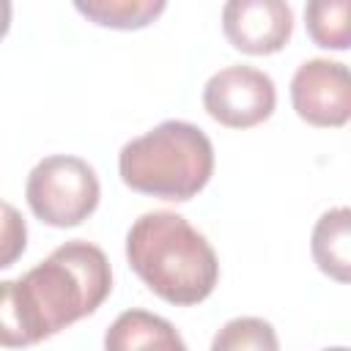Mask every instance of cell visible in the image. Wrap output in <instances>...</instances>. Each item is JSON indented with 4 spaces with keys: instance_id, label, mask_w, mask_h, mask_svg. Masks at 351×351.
<instances>
[{
    "instance_id": "cell-6",
    "label": "cell",
    "mask_w": 351,
    "mask_h": 351,
    "mask_svg": "<svg viewBox=\"0 0 351 351\" xmlns=\"http://www.w3.org/2000/svg\"><path fill=\"white\" fill-rule=\"evenodd\" d=\"M291 104L310 126L337 129L351 118V80L337 60H304L291 80Z\"/></svg>"
},
{
    "instance_id": "cell-12",
    "label": "cell",
    "mask_w": 351,
    "mask_h": 351,
    "mask_svg": "<svg viewBox=\"0 0 351 351\" xmlns=\"http://www.w3.org/2000/svg\"><path fill=\"white\" fill-rule=\"evenodd\" d=\"M277 346H280V340H277L271 324L263 318H252V315L228 321L211 340L214 351H244V348L277 351Z\"/></svg>"
},
{
    "instance_id": "cell-7",
    "label": "cell",
    "mask_w": 351,
    "mask_h": 351,
    "mask_svg": "<svg viewBox=\"0 0 351 351\" xmlns=\"http://www.w3.org/2000/svg\"><path fill=\"white\" fill-rule=\"evenodd\" d=\"M225 38L247 55H274L293 33V11L288 0H225Z\"/></svg>"
},
{
    "instance_id": "cell-8",
    "label": "cell",
    "mask_w": 351,
    "mask_h": 351,
    "mask_svg": "<svg viewBox=\"0 0 351 351\" xmlns=\"http://www.w3.org/2000/svg\"><path fill=\"white\" fill-rule=\"evenodd\" d=\"M104 348L107 351H134V348L184 351L186 343L167 318L145 310H126L110 324L104 335Z\"/></svg>"
},
{
    "instance_id": "cell-9",
    "label": "cell",
    "mask_w": 351,
    "mask_h": 351,
    "mask_svg": "<svg viewBox=\"0 0 351 351\" xmlns=\"http://www.w3.org/2000/svg\"><path fill=\"white\" fill-rule=\"evenodd\" d=\"M313 261L337 282L351 280V211L346 206L329 208L318 217L310 239Z\"/></svg>"
},
{
    "instance_id": "cell-5",
    "label": "cell",
    "mask_w": 351,
    "mask_h": 351,
    "mask_svg": "<svg viewBox=\"0 0 351 351\" xmlns=\"http://www.w3.org/2000/svg\"><path fill=\"white\" fill-rule=\"evenodd\" d=\"M277 104L274 82L252 66H225L203 88L206 112L228 129H250L263 123Z\"/></svg>"
},
{
    "instance_id": "cell-13",
    "label": "cell",
    "mask_w": 351,
    "mask_h": 351,
    "mask_svg": "<svg viewBox=\"0 0 351 351\" xmlns=\"http://www.w3.org/2000/svg\"><path fill=\"white\" fill-rule=\"evenodd\" d=\"M27 247L25 217L5 200H0V269L14 266Z\"/></svg>"
},
{
    "instance_id": "cell-4",
    "label": "cell",
    "mask_w": 351,
    "mask_h": 351,
    "mask_svg": "<svg viewBox=\"0 0 351 351\" xmlns=\"http://www.w3.org/2000/svg\"><path fill=\"white\" fill-rule=\"evenodd\" d=\"M25 197L36 219L52 228L82 225L99 206L96 170L80 156H44L27 176Z\"/></svg>"
},
{
    "instance_id": "cell-10",
    "label": "cell",
    "mask_w": 351,
    "mask_h": 351,
    "mask_svg": "<svg viewBox=\"0 0 351 351\" xmlns=\"http://www.w3.org/2000/svg\"><path fill=\"white\" fill-rule=\"evenodd\" d=\"M74 8L99 27L140 30L162 16L167 0H71Z\"/></svg>"
},
{
    "instance_id": "cell-11",
    "label": "cell",
    "mask_w": 351,
    "mask_h": 351,
    "mask_svg": "<svg viewBox=\"0 0 351 351\" xmlns=\"http://www.w3.org/2000/svg\"><path fill=\"white\" fill-rule=\"evenodd\" d=\"M351 0H307L304 3V27L315 47L324 49H348L351 25H348Z\"/></svg>"
},
{
    "instance_id": "cell-2",
    "label": "cell",
    "mask_w": 351,
    "mask_h": 351,
    "mask_svg": "<svg viewBox=\"0 0 351 351\" xmlns=\"http://www.w3.org/2000/svg\"><path fill=\"white\" fill-rule=\"evenodd\" d=\"M132 271L167 304L189 307L211 296L219 261L208 239L176 211H148L126 233Z\"/></svg>"
},
{
    "instance_id": "cell-14",
    "label": "cell",
    "mask_w": 351,
    "mask_h": 351,
    "mask_svg": "<svg viewBox=\"0 0 351 351\" xmlns=\"http://www.w3.org/2000/svg\"><path fill=\"white\" fill-rule=\"evenodd\" d=\"M11 27V0H0V38Z\"/></svg>"
},
{
    "instance_id": "cell-3",
    "label": "cell",
    "mask_w": 351,
    "mask_h": 351,
    "mask_svg": "<svg viewBox=\"0 0 351 351\" xmlns=\"http://www.w3.org/2000/svg\"><path fill=\"white\" fill-rule=\"evenodd\" d=\"M118 173L140 195L184 203L211 181L214 145L189 121H162L121 148Z\"/></svg>"
},
{
    "instance_id": "cell-1",
    "label": "cell",
    "mask_w": 351,
    "mask_h": 351,
    "mask_svg": "<svg viewBox=\"0 0 351 351\" xmlns=\"http://www.w3.org/2000/svg\"><path fill=\"white\" fill-rule=\"evenodd\" d=\"M112 291L101 247L74 239L55 247L19 280L0 282V346H36L96 313Z\"/></svg>"
}]
</instances>
